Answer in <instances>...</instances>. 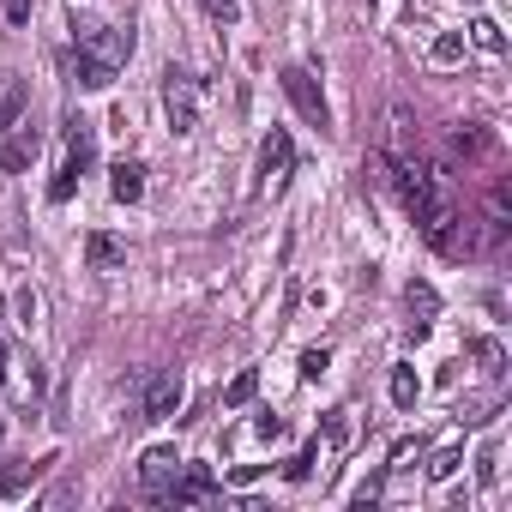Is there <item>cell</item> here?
Wrapping results in <instances>:
<instances>
[{
  "label": "cell",
  "mask_w": 512,
  "mask_h": 512,
  "mask_svg": "<svg viewBox=\"0 0 512 512\" xmlns=\"http://www.w3.org/2000/svg\"><path fill=\"white\" fill-rule=\"evenodd\" d=\"M175 410H181V374H175V368H157V374L145 380L139 416H145V422H163V416H175Z\"/></svg>",
  "instance_id": "cell-5"
},
{
  "label": "cell",
  "mask_w": 512,
  "mask_h": 512,
  "mask_svg": "<svg viewBox=\"0 0 512 512\" xmlns=\"http://www.w3.org/2000/svg\"><path fill=\"white\" fill-rule=\"evenodd\" d=\"M73 43H79V55H91V61H103V67H127V55H133V31H121V25H103V19H79L73 25Z\"/></svg>",
  "instance_id": "cell-2"
},
{
  "label": "cell",
  "mask_w": 512,
  "mask_h": 512,
  "mask_svg": "<svg viewBox=\"0 0 512 512\" xmlns=\"http://www.w3.org/2000/svg\"><path fill=\"white\" fill-rule=\"evenodd\" d=\"M37 151H43V133L19 115V121L7 127V145H0V169H7V175H25V169L37 163Z\"/></svg>",
  "instance_id": "cell-6"
},
{
  "label": "cell",
  "mask_w": 512,
  "mask_h": 512,
  "mask_svg": "<svg viewBox=\"0 0 512 512\" xmlns=\"http://www.w3.org/2000/svg\"><path fill=\"white\" fill-rule=\"evenodd\" d=\"M314 464H320V440H314V446H302V452L284 464V476H290V482H308V476H314Z\"/></svg>",
  "instance_id": "cell-20"
},
{
  "label": "cell",
  "mask_w": 512,
  "mask_h": 512,
  "mask_svg": "<svg viewBox=\"0 0 512 512\" xmlns=\"http://www.w3.org/2000/svg\"><path fill=\"white\" fill-rule=\"evenodd\" d=\"M380 506V476H368L362 488H356V512H374Z\"/></svg>",
  "instance_id": "cell-23"
},
{
  "label": "cell",
  "mask_w": 512,
  "mask_h": 512,
  "mask_svg": "<svg viewBox=\"0 0 512 512\" xmlns=\"http://www.w3.org/2000/svg\"><path fill=\"white\" fill-rule=\"evenodd\" d=\"M278 79H284V97L302 109V121H308V127H326V121H332V109H326V91H320L314 67H284Z\"/></svg>",
  "instance_id": "cell-4"
},
{
  "label": "cell",
  "mask_w": 512,
  "mask_h": 512,
  "mask_svg": "<svg viewBox=\"0 0 512 512\" xmlns=\"http://www.w3.org/2000/svg\"><path fill=\"white\" fill-rule=\"evenodd\" d=\"M109 193H115L121 205H133V199L145 193V163H127V157H121V163L109 169Z\"/></svg>",
  "instance_id": "cell-11"
},
{
  "label": "cell",
  "mask_w": 512,
  "mask_h": 512,
  "mask_svg": "<svg viewBox=\"0 0 512 512\" xmlns=\"http://www.w3.org/2000/svg\"><path fill=\"white\" fill-rule=\"evenodd\" d=\"M470 43L488 49V55H506V31H500L494 19H476V25H470Z\"/></svg>",
  "instance_id": "cell-17"
},
{
  "label": "cell",
  "mask_w": 512,
  "mask_h": 512,
  "mask_svg": "<svg viewBox=\"0 0 512 512\" xmlns=\"http://www.w3.org/2000/svg\"><path fill=\"white\" fill-rule=\"evenodd\" d=\"M458 464H464V452H458V446H446V452H440V458H434V464H428V476H434V482H440V476H452V470H458Z\"/></svg>",
  "instance_id": "cell-22"
},
{
  "label": "cell",
  "mask_w": 512,
  "mask_h": 512,
  "mask_svg": "<svg viewBox=\"0 0 512 512\" xmlns=\"http://www.w3.org/2000/svg\"><path fill=\"white\" fill-rule=\"evenodd\" d=\"M217 494V476L205 470V464H187V470H175V482L157 494L163 506H199V500H211Z\"/></svg>",
  "instance_id": "cell-7"
},
{
  "label": "cell",
  "mask_w": 512,
  "mask_h": 512,
  "mask_svg": "<svg viewBox=\"0 0 512 512\" xmlns=\"http://www.w3.org/2000/svg\"><path fill=\"white\" fill-rule=\"evenodd\" d=\"M19 115H25V79L0 73V133H7V127H13Z\"/></svg>",
  "instance_id": "cell-13"
},
{
  "label": "cell",
  "mask_w": 512,
  "mask_h": 512,
  "mask_svg": "<svg viewBox=\"0 0 512 512\" xmlns=\"http://www.w3.org/2000/svg\"><path fill=\"white\" fill-rule=\"evenodd\" d=\"M434 308H440V296H434L428 284H410V314H422V320H416V338L428 332V320H434Z\"/></svg>",
  "instance_id": "cell-18"
},
{
  "label": "cell",
  "mask_w": 512,
  "mask_h": 512,
  "mask_svg": "<svg viewBox=\"0 0 512 512\" xmlns=\"http://www.w3.org/2000/svg\"><path fill=\"white\" fill-rule=\"evenodd\" d=\"M7 19H13V25H25V19H31V0H7Z\"/></svg>",
  "instance_id": "cell-26"
},
{
  "label": "cell",
  "mask_w": 512,
  "mask_h": 512,
  "mask_svg": "<svg viewBox=\"0 0 512 512\" xmlns=\"http://www.w3.org/2000/svg\"><path fill=\"white\" fill-rule=\"evenodd\" d=\"M163 109H169V127L175 133H193L199 127V79L181 73V67H169L163 73Z\"/></svg>",
  "instance_id": "cell-3"
},
{
  "label": "cell",
  "mask_w": 512,
  "mask_h": 512,
  "mask_svg": "<svg viewBox=\"0 0 512 512\" xmlns=\"http://www.w3.org/2000/svg\"><path fill=\"white\" fill-rule=\"evenodd\" d=\"M85 266H91V272H121V266H127V241H115V235H85Z\"/></svg>",
  "instance_id": "cell-10"
},
{
  "label": "cell",
  "mask_w": 512,
  "mask_h": 512,
  "mask_svg": "<svg viewBox=\"0 0 512 512\" xmlns=\"http://www.w3.org/2000/svg\"><path fill=\"white\" fill-rule=\"evenodd\" d=\"M290 169H296V145H290V133H284V127H272V139L260 145V175H266V187L278 193V187L290 181Z\"/></svg>",
  "instance_id": "cell-8"
},
{
  "label": "cell",
  "mask_w": 512,
  "mask_h": 512,
  "mask_svg": "<svg viewBox=\"0 0 512 512\" xmlns=\"http://www.w3.org/2000/svg\"><path fill=\"white\" fill-rule=\"evenodd\" d=\"M416 392H422L416 368H392V404H398V410H416Z\"/></svg>",
  "instance_id": "cell-16"
},
{
  "label": "cell",
  "mask_w": 512,
  "mask_h": 512,
  "mask_svg": "<svg viewBox=\"0 0 512 512\" xmlns=\"http://www.w3.org/2000/svg\"><path fill=\"white\" fill-rule=\"evenodd\" d=\"M91 157H97V133H91V121H85V115H67V163H61V175L49 181V199H55V205L73 199V187H79V175L91 169Z\"/></svg>",
  "instance_id": "cell-1"
},
{
  "label": "cell",
  "mask_w": 512,
  "mask_h": 512,
  "mask_svg": "<svg viewBox=\"0 0 512 512\" xmlns=\"http://www.w3.org/2000/svg\"><path fill=\"white\" fill-rule=\"evenodd\" d=\"M199 7H205L217 25H235V19H241V0H199Z\"/></svg>",
  "instance_id": "cell-21"
},
{
  "label": "cell",
  "mask_w": 512,
  "mask_h": 512,
  "mask_svg": "<svg viewBox=\"0 0 512 512\" xmlns=\"http://www.w3.org/2000/svg\"><path fill=\"white\" fill-rule=\"evenodd\" d=\"M458 55H464V43H458V37H440V43H434V61H440V67H452Z\"/></svg>",
  "instance_id": "cell-24"
},
{
  "label": "cell",
  "mask_w": 512,
  "mask_h": 512,
  "mask_svg": "<svg viewBox=\"0 0 512 512\" xmlns=\"http://www.w3.org/2000/svg\"><path fill=\"white\" fill-rule=\"evenodd\" d=\"M452 151H458V157H470V163H476V157H494V133H488V127H476V121H464V127L452 133Z\"/></svg>",
  "instance_id": "cell-12"
},
{
  "label": "cell",
  "mask_w": 512,
  "mask_h": 512,
  "mask_svg": "<svg viewBox=\"0 0 512 512\" xmlns=\"http://www.w3.org/2000/svg\"><path fill=\"white\" fill-rule=\"evenodd\" d=\"M470 350H476V362H482V374H488V380H500V374H506V350H500L494 338H476Z\"/></svg>",
  "instance_id": "cell-19"
},
{
  "label": "cell",
  "mask_w": 512,
  "mask_h": 512,
  "mask_svg": "<svg viewBox=\"0 0 512 512\" xmlns=\"http://www.w3.org/2000/svg\"><path fill=\"white\" fill-rule=\"evenodd\" d=\"M73 79H79V91H109L115 85V67H103L91 55H73Z\"/></svg>",
  "instance_id": "cell-14"
},
{
  "label": "cell",
  "mask_w": 512,
  "mask_h": 512,
  "mask_svg": "<svg viewBox=\"0 0 512 512\" xmlns=\"http://www.w3.org/2000/svg\"><path fill=\"white\" fill-rule=\"evenodd\" d=\"M326 362H332L326 350H308V356H302V380H320V374H326Z\"/></svg>",
  "instance_id": "cell-25"
},
{
  "label": "cell",
  "mask_w": 512,
  "mask_h": 512,
  "mask_svg": "<svg viewBox=\"0 0 512 512\" xmlns=\"http://www.w3.org/2000/svg\"><path fill=\"white\" fill-rule=\"evenodd\" d=\"M253 392H260V368H241V374H235V380L223 386V404H229V410H241V404H247Z\"/></svg>",
  "instance_id": "cell-15"
},
{
  "label": "cell",
  "mask_w": 512,
  "mask_h": 512,
  "mask_svg": "<svg viewBox=\"0 0 512 512\" xmlns=\"http://www.w3.org/2000/svg\"><path fill=\"white\" fill-rule=\"evenodd\" d=\"M175 470H181V458H175V446H151L145 458H139V482H145V494L157 500L169 482H175Z\"/></svg>",
  "instance_id": "cell-9"
}]
</instances>
